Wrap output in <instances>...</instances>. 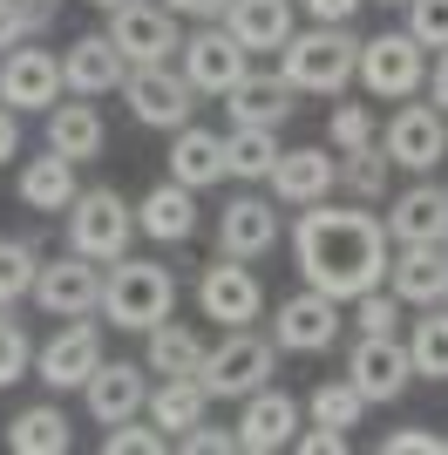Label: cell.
Masks as SVG:
<instances>
[{"label": "cell", "instance_id": "obj_21", "mask_svg": "<svg viewBox=\"0 0 448 455\" xmlns=\"http://www.w3.org/2000/svg\"><path fill=\"white\" fill-rule=\"evenodd\" d=\"M388 292L401 306H448V245H394L388 251Z\"/></svg>", "mask_w": 448, "mask_h": 455}, {"label": "cell", "instance_id": "obj_15", "mask_svg": "<svg viewBox=\"0 0 448 455\" xmlns=\"http://www.w3.org/2000/svg\"><path fill=\"white\" fill-rule=\"evenodd\" d=\"M388 245H448V184L442 177H414L388 197Z\"/></svg>", "mask_w": 448, "mask_h": 455}, {"label": "cell", "instance_id": "obj_28", "mask_svg": "<svg viewBox=\"0 0 448 455\" xmlns=\"http://www.w3.org/2000/svg\"><path fill=\"white\" fill-rule=\"evenodd\" d=\"M170 177H177L184 190L224 184V130H204V123L170 130Z\"/></svg>", "mask_w": 448, "mask_h": 455}, {"label": "cell", "instance_id": "obj_11", "mask_svg": "<svg viewBox=\"0 0 448 455\" xmlns=\"http://www.w3.org/2000/svg\"><path fill=\"white\" fill-rule=\"evenodd\" d=\"M102 367V320H55V333L35 347V380H48L55 395L82 387V380Z\"/></svg>", "mask_w": 448, "mask_h": 455}, {"label": "cell", "instance_id": "obj_7", "mask_svg": "<svg viewBox=\"0 0 448 455\" xmlns=\"http://www.w3.org/2000/svg\"><path fill=\"white\" fill-rule=\"evenodd\" d=\"M177 68H184V82L197 95H231L244 76H252V48H238V35L224 28V20H197L184 35V48H177Z\"/></svg>", "mask_w": 448, "mask_h": 455}, {"label": "cell", "instance_id": "obj_51", "mask_svg": "<svg viewBox=\"0 0 448 455\" xmlns=\"http://www.w3.org/2000/svg\"><path fill=\"white\" fill-rule=\"evenodd\" d=\"M89 7H102V14H116V7H130V0H89Z\"/></svg>", "mask_w": 448, "mask_h": 455}, {"label": "cell", "instance_id": "obj_38", "mask_svg": "<svg viewBox=\"0 0 448 455\" xmlns=\"http://www.w3.org/2000/svg\"><path fill=\"white\" fill-rule=\"evenodd\" d=\"M35 374V340H28V326L14 320V306H0V387H14V380Z\"/></svg>", "mask_w": 448, "mask_h": 455}, {"label": "cell", "instance_id": "obj_22", "mask_svg": "<svg viewBox=\"0 0 448 455\" xmlns=\"http://www.w3.org/2000/svg\"><path fill=\"white\" fill-rule=\"evenodd\" d=\"M333 177H340V156L319 150V143H299V150H279V164H272V197H279L285 211H306L319 204V197H333Z\"/></svg>", "mask_w": 448, "mask_h": 455}, {"label": "cell", "instance_id": "obj_2", "mask_svg": "<svg viewBox=\"0 0 448 455\" xmlns=\"http://www.w3.org/2000/svg\"><path fill=\"white\" fill-rule=\"evenodd\" d=\"M102 326H116V333H149L156 320H170L177 313V272L156 266V259H116V266H102Z\"/></svg>", "mask_w": 448, "mask_h": 455}, {"label": "cell", "instance_id": "obj_53", "mask_svg": "<svg viewBox=\"0 0 448 455\" xmlns=\"http://www.w3.org/2000/svg\"><path fill=\"white\" fill-rule=\"evenodd\" d=\"M35 7H61V0H35Z\"/></svg>", "mask_w": 448, "mask_h": 455}, {"label": "cell", "instance_id": "obj_44", "mask_svg": "<svg viewBox=\"0 0 448 455\" xmlns=\"http://www.w3.org/2000/svg\"><path fill=\"white\" fill-rule=\"evenodd\" d=\"M380 455H448V435H435V428H388Z\"/></svg>", "mask_w": 448, "mask_h": 455}, {"label": "cell", "instance_id": "obj_5", "mask_svg": "<svg viewBox=\"0 0 448 455\" xmlns=\"http://www.w3.org/2000/svg\"><path fill=\"white\" fill-rule=\"evenodd\" d=\"M272 367H279L272 333H259V326H224V340L204 347L197 380H204L211 401H244V395H259L265 380H272Z\"/></svg>", "mask_w": 448, "mask_h": 455}, {"label": "cell", "instance_id": "obj_9", "mask_svg": "<svg viewBox=\"0 0 448 455\" xmlns=\"http://www.w3.org/2000/svg\"><path fill=\"white\" fill-rule=\"evenodd\" d=\"M380 150H388L394 171L435 177L442 156H448V116L435 109V102H401V109L388 116V130H380Z\"/></svg>", "mask_w": 448, "mask_h": 455}, {"label": "cell", "instance_id": "obj_27", "mask_svg": "<svg viewBox=\"0 0 448 455\" xmlns=\"http://www.w3.org/2000/svg\"><path fill=\"white\" fill-rule=\"evenodd\" d=\"M41 123H48V150H61L68 164H95V156H102V143H109V123H102V109H95L89 95L55 102Z\"/></svg>", "mask_w": 448, "mask_h": 455}, {"label": "cell", "instance_id": "obj_36", "mask_svg": "<svg viewBox=\"0 0 448 455\" xmlns=\"http://www.w3.org/2000/svg\"><path fill=\"white\" fill-rule=\"evenodd\" d=\"M35 272H41L35 238H20V231H0V306L35 299Z\"/></svg>", "mask_w": 448, "mask_h": 455}, {"label": "cell", "instance_id": "obj_39", "mask_svg": "<svg viewBox=\"0 0 448 455\" xmlns=\"http://www.w3.org/2000/svg\"><path fill=\"white\" fill-rule=\"evenodd\" d=\"M164 449H170V435L149 415H130L116 428H102V455H164Z\"/></svg>", "mask_w": 448, "mask_h": 455}, {"label": "cell", "instance_id": "obj_33", "mask_svg": "<svg viewBox=\"0 0 448 455\" xmlns=\"http://www.w3.org/2000/svg\"><path fill=\"white\" fill-rule=\"evenodd\" d=\"M388 177H394V164H388V150H380V136H373L367 150H340L333 190L354 197V204H388Z\"/></svg>", "mask_w": 448, "mask_h": 455}, {"label": "cell", "instance_id": "obj_12", "mask_svg": "<svg viewBox=\"0 0 448 455\" xmlns=\"http://www.w3.org/2000/svg\"><path fill=\"white\" fill-rule=\"evenodd\" d=\"M272 347L279 354H326V347L347 333V320H340V299H326V292H313V285H299V292H285L279 313H272Z\"/></svg>", "mask_w": 448, "mask_h": 455}, {"label": "cell", "instance_id": "obj_52", "mask_svg": "<svg viewBox=\"0 0 448 455\" xmlns=\"http://www.w3.org/2000/svg\"><path fill=\"white\" fill-rule=\"evenodd\" d=\"M380 7H408V0H380Z\"/></svg>", "mask_w": 448, "mask_h": 455}, {"label": "cell", "instance_id": "obj_43", "mask_svg": "<svg viewBox=\"0 0 448 455\" xmlns=\"http://www.w3.org/2000/svg\"><path fill=\"white\" fill-rule=\"evenodd\" d=\"M401 28H408L428 55H435V48H448V0H408V20H401Z\"/></svg>", "mask_w": 448, "mask_h": 455}, {"label": "cell", "instance_id": "obj_1", "mask_svg": "<svg viewBox=\"0 0 448 455\" xmlns=\"http://www.w3.org/2000/svg\"><path fill=\"white\" fill-rule=\"evenodd\" d=\"M388 225H380V211L373 204H333V197H319L292 218V266L299 279L326 292V299L354 306L360 292L373 285H388Z\"/></svg>", "mask_w": 448, "mask_h": 455}, {"label": "cell", "instance_id": "obj_26", "mask_svg": "<svg viewBox=\"0 0 448 455\" xmlns=\"http://www.w3.org/2000/svg\"><path fill=\"white\" fill-rule=\"evenodd\" d=\"M75 171L82 164H68L61 150H41V156H28L20 164V177H14V197H20V211H41V218H61V211L75 204Z\"/></svg>", "mask_w": 448, "mask_h": 455}, {"label": "cell", "instance_id": "obj_48", "mask_svg": "<svg viewBox=\"0 0 448 455\" xmlns=\"http://www.w3.org/2000/svg\"><path fill=\"white\" fill-rule=\"evenodd\" d=\"M421 89H428V102L448 116V48H435V55H428V82H421Z\"/></svg>", "mask_w": 448, "mask_h": 455}, {"label": "cell", "instance_id": "obj_49", "mask_svg": "<svg viewBox=\"0 0 448 455\" xmlns=\"http://www.w3.org/2000/svg\"><path fill=\"white\" fill-rule=\"evenodd\" d=\"M170 14L177 20H224V7H231V0H164Z\"/></svg>", "mask_w": 448, "mask_h": 455}, {"label": "cell", "instance_id": "obj_35", "mask_svg": "<svg viewBox=\"0 0 448 455\" xmlns=\"http://www.w3.org/2000/svg\"><path fill=\"white\" fill-rule=\"evenodd\" d=\"M408 361L414 380H448V306H421V320H408Z\"/></svg>", "mask_w": 448, "mask_h": 455}, {"label": "cell", "instance_id": "obj_25", "mask_svg": "<svg viewBox=\"0 0 448 455\" xmlns=\"http://www.w3.org/2000/svg\"><path fill=\"white\" fill-rule=\"evenodd\" d=\"M292 109H299V89L279 68H252L238 89L224 95V116L244 123V130H279V123H292Z\"/></svg>", "mask_w": 448, "mask_h": 455}, {"label": "cell", "instance_id": "obj_18", "mask_svg": "<svg viewBox=\"0 0 448 455\" xmlns=\"http://www.w3.org/2000/svg\"><path fill=\"white\" fill-rule=\"evenodd\" d=\"M218 251H224V259H252V266H259L265 251H279V197H259V190L224 197V211H218Z\"/></svg>", "mask_w": 448, "mask_h": 455}, {"label": "cell", "instance_id": "obj_8", "mask_svg": "<svg viewBox=\"0 0 448 455\" xmlns=\"http://www.w3.org/2000/svg\"><path fill=\"white\" fill-rule=\"evenodd\" d=\"M123 102L143 130H184L197 123V89L184 82V68H170V61H149V68H130L123 76Z\"/></svg>", "mask_w": 448, "mask_h": 455}, {"label": "cell", "instance_id": "obj_42", "mask_svg": "<svg viewBox=\"0 0 448 455\" xmlns=\"http://www.w3.org/2000/svg\"><path fill=\"white\" fill-rule=\"evenodd\" d=\"M401 320H408V306L394 299L388 285H373V292L354 299V333H401Z\"/></svg>", "mask_w": 448, "mask_h": 455}, {"label": "cell", "instance_id": "obj_45", "mask_svg": "<svg viewBox=\"0 0 448 455\" xmlns=\"http://www.w3.org/2000/svg\"><path fill=\"white\" fill-rule=\"evenodd\" d=\"M177 449H184V455H238V428H211V421H197L190 435H177Z\"/></svg>", "mask_w": 448, "mask_h": 455}, {"label": "cell", "instance_id": "obj_10", "mask_svg": "<svg viewBox=\"0 0 448 455\" xmlns=\"http://www.w3.org/2000/svg\"><path fill=\"white\" fill-rule=\"evenodd\" d=\"M347 380L360 387L367 408L401 401V395H408V380H414L408 340H401V333H354V347H347Z\"/></svg>", "mask_w": 448, "mask_h": 455}, {"label": "cell", "instance_id": "obj_46", "mask_svg": "<svg viewBox=\"0 0 448 455\" xmlns=\"http://www.w3.org/2000/svg\"><path fill=\"white\" fill-rule=\"evenodd\" d=\"M292 449H306V455H340V449H347V428H326V421H313L306 435H292Z\"/></svg>", "mask_w": 448, "mask_h": 455}, {"label": "cell", "instance_id": "obj_23", "mask_svg": "<svg viewBox=\"0 0 448 455\" xmlns=\"http://www.w3.org/2000/svg\"><path fill=\"white\" fill-rule=\"evenodd\" d=\"M123 76H130V61H123V48L109 35H75L61 48V89L68 95H89V102L95 95H116Z\"/></svg>", "mask_w": 448, "mask_h": 455}, {"label": "cell", "instance_id": "obj_37", "mask_svg": "<svg viewBox=\"0 0 448 455\" xmlns=\"http://www.w3.org/2000/svg\"><path fill=\"white\" fill-rule=\"evenodd\" d=\"M306 408H313V421H326V428H360V415H367V401H360V387L347 374H340V380H319Z\"/></svg>", "mask_w": 448, "mask_h": 455}, {"label": "cell", "instance_id": "obj_20", "mask_svg": "<svg viewBox=\"0 0 448 455\" xmlns=\"http://www.w3.org/2000/svg\"><path fill=\"white\" fill-rule=\"evenodd\" d=\"M231 428H238L244 455H279V449H292V435H299V401L265 380L259 395L238 401V421H231Z\"/></svg>", "mask_w": 448, "mask_h": 455}, {"label": "cell", "instance_id": "obj_34", "mask_svg": "<svg viewBox=\"0 0 448 455\" xmlns=\"http://www.w3.org/2000/svg\"><path fill=\"white\" fill-rule=\"evenodd\" d=\"M272 164H279V130H244V123L224 130V177H238V184H265Z\"/></svg>", "mask_w": 448, "mask_h": 455}, {"label": "cell", "instance_id": "obj_41", "mask_svg": "<svg viewBox=\"0 0 448 455\" xmlns=\"http://www.w3.org/2000/svg\"><path fill=\"white\" fill-rule=\"evenodd\" d=\"M373 136H380V123H373L367 102H340L333 123H326V143H333V156H340V150H367Z\"/></svg>", "mask_w": 448, "mask_h": 455}, {"label": "cell", "instance_id": "obj_3", "mask_svg": "<svg viewBox=\"0 0 448 455\" xmlns=\"http://www.w3.org/2000/svg\"><path fill=\"white\" fill-rule=\"evenodd\" d=\"M360 68V35L354 20H340V28H326V20H313V28H292V41L279 48V76L292 82L299 95H333L354 82Z\"/></svg>", "mask_w": 448, "mask_h": 455}, {"label": "cell", "instance_id": "obj_47", "mask_svg": "<svg viewBox=\"0 0 448 455\" xmlns=\"http://www.w3.org/2000/svg\"><path fill=\"white\" fill-rule=\"evenodd\" d=\"M299 7H306L313 20H326V28H340V20H354L367 0H299Z\"/></svg>", "mask_w": 448, "mask_h": 455}, {"label": "cell", "instance_id": "obj_14", "mask_svg": "<svg viewBox=\"0 0 448 455\" xmlns=\"http://www.w3.org/2000/svg\"><path fill=\"white\" fill-rule=\"evenodd\" d=\"M197 313L204 320H218V326H252L265 313V285H259V272H252V259H211L204 266V279H197Z\"/></svg>", "mask_w": 448, "mask_h": 455}, {"label": "cell", "instance_id": "obj_13", "mask_svg": "<svg viewBox=\"0 0 448 455\" xmlns=\"http://www.w3.org/2000/svg\"><path fill=\"white\" fill-rule=\"evenodd\" d=\"M102 35L123 48V61H130V68L177 61V48H184V28H177V14H170L164 0H130V7H116Z\"/></svg>", "mask_w": 448, "mask_h": 455}, {"label": "cell", "instance_id": "obj_31", "mask_svg": "<svg viewBox=\"0 0 448 455\" xmlns=\"http://www.w3.org/2000/svg\"><path fill=\"white\" fill-rule=\"evenodd\" d=\"M143 367L156 380L164 374H197V367H204V333L184 326V320H156L143 333Z\"/></svg>", "mask_w": 448, "mask_h": 455}, {"label": "cell", "instance_id": "obj_4", "mask_svg": "<svg viewBox=\"0 0 448 455\" xmlns=\"http://www.w3.org/2000/svg\"><path fill=\"white\" fill-rule=\"evenodd\" d=\"M61 231H68V251L95 259V266H116L136 238V204L116 184H82L75 204L61 211Z\"/></svg>", "mask_w": 448, "mask_h": 455}, {"label": "cell", "instance_id": "obj_17", "mask_svg": "<svg viewBox=\"0 0 448 455\" xmlns=\"http://www.w3.org/2000/svg\"><path fill=\"white\" fill-rule=\"evenodd\" d=\"M0 102L14 116H48L61 102V55H48V48H7L0 55Z\"/></svg>", "mask_w": 448, "mask_h": 455}, {"label": "cell", "instance_id": "obj_50", "mask_svg": "<svg viewBox=\"0 0 448 455\" xmlns=\"http://www.w3.org/2000/svg\"><path fill=\"white\" fill-rule=\"evenodd\" d=\"M7 156H20V116L0 102V164H7Z\"/></svg>", "mask_w": 448, "mask_h": 455}, {"label": "cell", "instance_id": "obj_29", "mask_svg": "<svg viewBox=\"0 0 448 455\" xmlns=\"http://www.w3.org/2000/svg\"><path fill=\"white\" fill-rule=\"evenodd\" d=\"M224 28L238 35V48L252 55H279L292 41V0H231L224 7Z\"/></svg>", "mask_w": 448, "mask_h": 455}, {"label": "cell", "instance_id": "obj_24", "mask_svg": "<svg viewBox=\"0 0 448 455\" xmlns=\"http://www.w3.org/2000/svg\"><path fill=\"white\" fill-rule=\"evenodd\" d=\"M197 225H204L197 190H184L177 177H164V184H149L143 197H136V231H143V238H156V245H190V238H197Z\"/></svg>", "mask_w": 448, "mask_h": 455}, {"label": "cell", "instance_id": "obj_16", "mask_svg": "<svg viewBox=\"0 0 448 455\" xmlns=\"http://www.w3.org/2000/svg\"><path fill=\"white\" fill-rule=\"evenodd\" d=\"M35 306L48 320H82L102 306V266L82 259V251H61V259H41L35 272Z\"/></svg>", "mask_w": 448, "mask_h": 455}, {"label": "cell", "instance_id": "obj_19", "mask_svg": "<svg viewBox=\"0 0 448 455\" xmlns=\"http://www.w3.org/2000/svg\"><path fill=\"white\" fill-rule=\"evenodd\" d=\"M149 367L143 361H102L89 380H82V408H89L95 428H116V421H130L149 408Z\"/></svg>", "mask_w": 448, "mask_h": 455}, {"label": "cell", "instance_id": "obj_6", "mask_svg": "<svg viewBox=\"0 0 448 455\" xmlns=\"http://www.w3.org/2000/svg\"><path fill=\"white\" fill-rule=\"evenodd\" d=\"M354 82L373 102H408V95H421V82H428V48H421L408 28H380V35L360 41Z\"/></svg>", "mask_w": 448, "mask_h": 455}, {"label": "cell", "instance_id": "obj_40", "mask_svg": "<svg viewBox=\"0 0 448 455\" xmlns=\"http://www.w3.org/2000/svg\"><path fill=\"white\" fill-rule=\"evenodd\" d=\"M55 28V7H35V0H0V55L20 48V41H35Z\"/></svg>", "mask_w": 448, "mask_h": 455}, {"label": "cell", "instance_id": "obj_32", "mask_svg": "<svg viewBox=\"0 0 448 455\" xmlns=\"http://www.w3.org/2000/svg\"><path fill=\"white\" fill-rule=\"evenodd\" d=\"M7 449L14 455H68L75 428H68V415H61L55 401H35V408H20V415L7 421Z\"/></svg>", "mask_w": 448, "mask_h": 455}, {"label": "cell", "instance_id": "obj_30", "mask_svg": "<svg viewBox=\"0 0 448 455\" xmlns=\"http://www.w3.org/2000/svg\"><path fill=\"white\" fill-rule=\"evenodd\" d=\"M143 415L177 442V435H190V428L211 415V395H204V380H197V374H164L156 387H149V408H143Z\"/></svg>", "mask_w": 448, "mask_h": 455}]
</instances>
